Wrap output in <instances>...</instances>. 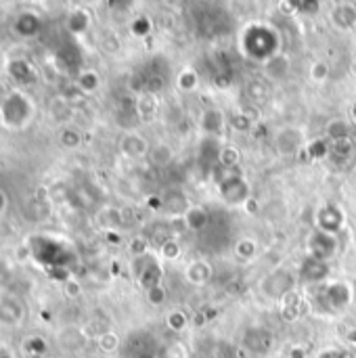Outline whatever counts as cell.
Returning <instances> with one entry per match:
<instances>
[{
    "mask_svg": "<svg viewBox=\"0 0 356 358\" xmlns=\"http://www.w3.org/2000/svg\"><path fill=\"white\" fill-rule=\"evenodd\" d=\"M168 325H170L174 331H180V329L185 327V317H183L180 313H174V315L168 317Z\"/></svg>",
    "mask_w": 356,
    "mask_h": 358,
    "instance_id": "obj_3",
    "label": "cell"
},
{
    "mask_svg": "<svg viewBox=\"0 0 356 358\" xmlns=\"http://www.w3.org/2000/svg\"><path fill=\"white\" fill-rule=\"evenodd\" d=\"M0 358H13V352H10V350H6V348H2V346H0Z\"/></svg>",
    "mask_w": 356,
    "mask_h": 358,
    "instance_id": "obj_7",
    "label": "cell"
},
{
    "mask_svg": "<svg viewBox=\"0 0 356 358\" xmlns=\"http://www.w3.org/2000/svg\"><path fill=\"white\" fill-rule=\"evenodd\" d=\"M115 346H118V340H115V336L107 334V336H103V338H101V348H105V350H113Z\"/></svg>",
    "mask_w": 356,
    "mask_h": 358,
    "instance_id": "obj_4",
    "label": "cell"
},
{
    "mask_svg": "<svg viewBox=\"0 0 356 358\" xmlns=\"http://www.w3.org/2000/svg\"><path fill=\"white\" fill-rule=\"evenodd\" d=\"M273 344V336L264 329H252L245 334V346L254 352H266Z\"/></svg>",
    "mask_w": 356,
    "mask_h": 358,
    "instance_id": "obj_1",
    "label": "cell"
},
{
    "mask_svg": "<svg viewBox=\"0 0 356 358\" xmlns=\"http://www.w3.org/2000/svg\"><path fill=\"white\" fill-rule=\"evenodd\" d=\"M220 126H222V115L218 111H208L204 115V128L206 130L216 132V130H220Z\"/></svg>",
    "mask_w": 356,
    "mask_h": 358,
    "instance_id": "obj_2",
    "label": "cell"
},
{
    "mask_svg": "<svg viewBox=\"0 0 356 358\" xmlns=\"http://www.w3.org/2000/svg\"><path fill=\"white\" fill-rule=\"evenodd\" d=\"M149 294H151V296H149V300H151V302H164V292H162L159 287H153Z\"/></svg>",
    "mask_w": 356,
    "mask_h": 358,
    "instance_id": "obj_5",
    "label": "cell"
},
{
    "mask_svg": "<svg viewBox=\"0 0 356 358\" xmlns=\"http://www.w3.org/2000/svg\"><path fill=\"white\" fill-rule=\"evenodd\" d=\"M319 358H348L346 357V352H338V350H327V352H323Z\"/></svg>",
    "mask_w": 356,
    "mask_h": 358,
    "instance_id": "obj_6",
    "label": "cell"
}]
</instances>
